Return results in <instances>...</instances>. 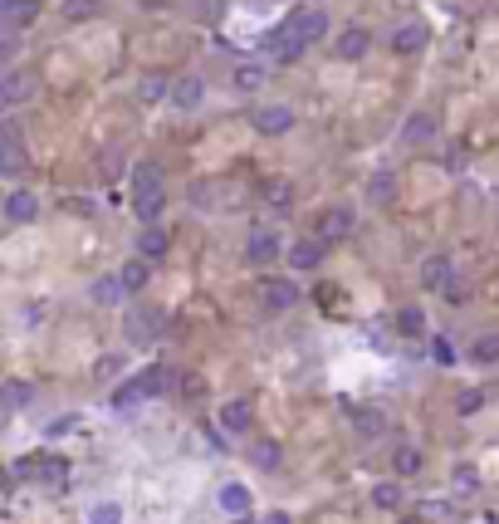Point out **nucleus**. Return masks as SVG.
I'll use <instances>...</instances> for the list:
<instances>
[{
  "mask_svg": "<svg viewBox=\"0 0 499 524\" xmlns=\"http://www.w3.org/2000/svg\"><path fill=\"white\" fill-rule=\"evenodd\" d=\"M162 206H166L162 167H157V162H142L138 172H132V211L142 216V226H157Z\"/></svg>",
  "mask_w": 499,
  "mask_h": 524,
  "instance_id": "obj_1",
  "label": "nucleus"
},
{
  "mask_svg": "<svg viewBox=\"0 0 499 524\" xmlns=\"http://www.w3.org/2000/svg\"><path fill=\"white\" fill-rule=\"evenodd\" d=\"M352 226H358V211H352L348 202H338V206H324V211H318V221H314V236L324 240V245H333V240L352 236Z\"/></svg>",
  "mask_w": 499,
  "mask_h": 524,
  "instance_id": "obj_2",
  "label": "nucleus"
},
{
  "mask_svg": "<svg viewBox=\"0 0 499 524\" xmlns=\"http://www.w3.org/2000/svg\"><path fill=\"white\" fill-rule=\"evenodd\" d=\"M289 30H294V39L299 45H318V39H328V10L324 5H304V10H294V15H289Z\"/></svg>",
  "mask_w": 499,
  "mask_h": 524,
  "instance_id": "obj_3",
  "label": "nucleus"
},
{
  "mask_svg": "<svg viewBox=\"0 0 499 524\" xmlns=\"http://www.w3.org/2000/svg\"><path fill=\"white\" fill-rule=\"evenodd\" d=\"M294 123L299 118H294V108H289V103H265V108L249 113V128H255L259 138H284Z\"/></svg>",
  "mask_w": 499,
  "mask_h": 524,
  "instance_id": "obj_4",
  "label": "nucleus"
},
{
  "mask_svg": "<svg viewBox=\"0 0 499 524\" xmlns=\"http://www.w3.org/2000/svg\"><path fill=\"white\" fill-rule=\"evenodd\" d=\"M25 167H30V152H25V142H20V128L5 123V128H0V176H20Z\"/></svg>",
  "mask_w": 499,
  "mask_h": 524,
  "instance_id": "obj_5",
  "label": "nucleus"
},
{
  "mask_svg": "<svg viewBox=\"0 0 499 524\" xmlns=\"http://www.w3.org/2000/svg\"><path fill=\"white\" fill-rule=\"evenodd\" d=\"M259 304H265L269 314H289V309L299 304V285H294V279L265 275V279H259Z\"/></svg>",
  "mask_w": 499,
  "mask_h": 524,
  "instance_id": "obj_6",
  "label": "nucleus"
},
{
  "mask_svg": "<svg viewBox=\"0 0 499 524\" xmlns=\"http://www.w3.org/2000/svg\"><path fill=\"white\" fill-rule=\"evenodd\" d=\"M166 329L162 309H132L128 314V343H138V348H148V343H157Z\"/></svg>",
  "mask_w": 499,
  "mask_h": 524,
  "instance_id": "obj_7",
  "label": "nucleus"
},
{
  "mask_svg": "<svg viewBox=\"0 0 499 524\" xmlns=\"http://www.w3.org/2000/svg\"><path fill=\"white\" fill-rule=\"evenodd\" d=\"M35 99V74H25V69H10L5 79H0V113L20 108V103Z\"/></svg>",
  "mask_w": 499,
  "mask_h": 524,
  "instance_id": "obj_8",
  "label": "nucleus"
},
{
  "mask_svg": "<svg viewBox=\"0 0 499 524\" xmlns=\"http://www.w3.org/2000/svg\"><path fill=\"white\" fill-rule=\"evenodd\" d=\"M249 426H255V402H249V397H225L221 402V432L245 436Z\"/></svg>",
  "mask_w": 499,
  "mask_h": 524,
  "instance_id": "obj_9",
  "label": "nucleus"
},
{
  "mask_svg": "<svg viewBox=\"0 0 499 524\" xmlns=\"http://www.w3.org/2000/svg\"><path fill=\"white\" fill-rule=\"evenodd\" d=\"M279 255H284L279 230H249V240H245V260L249 265H275Z\"/></svg>",
  "mask_w": 499,
  "mask_h": 524,
  "instance_id": "obj_10",
  "label": "nucleus"
},
{
  "mask_svg": "<svg viewBox=\"0 0 499 524\" xmlns=\"http://www.w3.org/2000/svg\"><path fill=\"white\" fill-rule=\"evenodd\" d=\"M172 108H182V113H191V108H201V99H206V83L201 74H182V79H172Z\"/></svg>",
  "mask_w": 499,
  "mask_h": 524,
  "instance_id": "obj_11",
  "label": "nucleus"
},
{
  "mask_svg": "<svg viewBox=\"0 0 499 524\" xmlns=\"http://www.w3.org/2000/svg\"><path fill=\"white\" fill-rule=\"evenodd\" d=\"M338 59H348V64H358V59H368V49H372V30H362V25H348L338 35Z\"/></svg>",
  "mask_w": 499,
  "mask_h": 524,
  "instance_id": "obj_12",
  "label": "nucleus"
},
{
  "mask_svg": "<svg viewBox=\"0 0 499 524\" xmlns=\"http://www.w3.org/2000/svg\"><path fill=\"white\" fill-rule=\"evenodd\" d=\"M35 216H39V196L35 192H25V186H20V192L5 196V221L10 226H30Z\"/></svg>",
  "mask_w": 499,
  "mask_h": 524,
  "instance_id": "obj_13",
  "label": "nucleus"
},
{
  "mask_svg": "<svg viewBox=\"0 0 499 524\" xmlns=\"http://www.w3.org/2000/svg\"><path fill=\"white\" fill-rule=\"evenodd\" d=\"M451 279H455L451 255H426L421 260V289H445Z\"/></svg>",
  "mask_w": 499,
  "mask_h": 524,
  "instance_id": "obj_14",
  "label": "nucleus"
},
{
  "mask_svg": "<svg viewBox=\"0 0 499 524\" xmlns=\"http://www.w3.org/2000/svg\"><path fill=\"white\" fill-rule=\"evenodd\" d=\"M324 260H328V245H324V240H299V245H289V265H294V270H318V265H324Z\"/></svg>",
  "mask_w": 499,
  "mask_h": 524,
  "instance_id": "obj_15",
  "label": "nucleus"
},
{
  "mask_svg": "<svg viewBox=\"0 0 499 524\" xmlns=\"http://www.w3.org/2000/svg\"><path fill=\"white\" fill-rule=\"evenodd\" d=\"M30 402H35V387H30L25 377H10V382L0 387V407H5V412H25Z\"/></svg>",
  "mask_w": 499,
  "mask_h": 524,
  "instance_id": "obj_16",
  "label": "nucleus"
},
{
  "mask_svg": "<svg viewBox=\"0 0 499 524\" xmlns=\"http://www.w3.org/2000/svg\"><path fill=\"white\" fill-rule=\"evenodd\" d=\"M216 500H221V510H225V515H235V520L255 510V495H249L245 485H235V480H231V485H221V495H216Z\"/></svg>",
  "mask_w": 499,
  "mask_h": 524,
  "instance_id": "obj_17",
  "label": "nucleus"
},
{
  "mask_svg": "<svg viewBox=\"0 0 499 524\" xmlns=\"http://www.w3.org/2000/svg\"><path fill=\"white\" fill-rule=\"evenodd\" d=\"M166 250H172V236H166L162 226H142V236H138V255H142V260H162Z\"/></svg>",
  "mask_w": 499,
  "mask_h": 524,
  "instance_id": "obj_18",
  "label": "nucleus"
},
{
  "mask_svg": "<svg viewBox=\"0 0 499 524\" xmlns=\"http://www.w3.org/2000/svg\"><path fill=\"white\" fill-rule=\"evenodd\" d=\"M0 15H5L10 30H25V25H35L39 5H35V0H0Z\"/></svg>",
  "mask_w": 499,
  "mask_h": 524,
  "instance_id": "obj_19",
  "label": "nucleus"
},
{
  "mask_svg": "<svg viewBox=\"0 0 499 524\" xmlns=\"http://www.w3.org/2000/svg\"><path fill=\"white\" fill-rule=\"evenodd\" d=\"M166 387H172V373H166V368H148L142 377H132V392H138V402H142V397H162Z\"/></svg>",
  "mask_w": 499,
  "mask_h": 524,
  "instance_id": "obj_20",
  "label": "nucleus"
},
{
  "mask_svg": "<svg viewBox=\"0 0 499 524\" xmlns=\"http://www.w3.org/2000/svg\"><path fill=\"white\" fill-rule=\"evenodd\" d=\"M166 93H172V79H166L162 69H152V74L138 79V103H162Z\"/></svg>",
  "mask_w": 499,
  "mask_h": 524,
  "instance_id": "obj_21",
  "label": "nucleus"
},
{
  "mask_svg": "<svg viewBox=\"0 0 499 524\" xmlns=\"http://www.w3.org/2000/svg\"><path fill=\"white\" fill-rule=\"evenodd\" d=\"M265 202L275 206V211H294V182H289V176H269L265 182Z\"/></svg>",
  "mask_w": 499,
  "mask_h": 524,
  "instance_id": "obj_22",
  "label": "nucleus"
},
{
  "mask_svg": "<svg viewBox=\"0 0 499 524\" xmlns=\"http://www.w3.org/2000/svg\"><path fill=\"white\" fill-rule=\"evenodd\" d=\"M299 49H304V45H299V39H294V30H289V25L269 35V55H275L279 64H294V59H299Z\"/></svg>",
  "mask_w": 499,
  "mask_h": 524,
  "instance_id": "obj_23",
  "label": "nucleus"
},
{
  "mask_svg": "<svg viewBox=\"0 0 499 524\" xmlns=\"http://www.w3.org/2000/svg\"><path fill=\"white\" fill-rule=\"evenodd\" d=\"M382 426H387L382 407H352V432L358 436H382Z\"/></svg>",
  "mask_w": 499,
  "mask_h": 524,
  "instance_id": "obj_24",
  "label": "nucleus"
},
{
  "mask_svg": "<svg viewBox=\"0 0 499 524\" xmlns=\"http://www.w3.org/2000/svg\"><path fill=\"white\" fill-rule=\"evenodd\" d=\"M231 83L241 93H259L269 83V74H265V64H235V74H231Z\"/></svg>",
  "mask_w": 499,
  "mask_h": 524,
  "instance_id": "obj_25",
  "label": "nucleus"
},
{
  "mask_svg": "<svg viewBox=\"0 0 499 524\" xmlns=\"http://www.w3.org/2000/svg\"><path fill=\"white\" fill-rule=\"evenodd\" d=\"M421 45H426V25H402L397 35H392V49H397V55H421Z\"/></svg>",
  "mask_w": 499,
  "mask_h": 524,
  "instance_id": "obj_26",
  "label": "nucleus"
},
{
  "mask_svg": "<svg viewBox=\"0 0 499 524\" xmlns=\"http://www.w3.org/2000/svg\"><path fill=\"white\" fill-rule=\"evenodd\" d=\"M89 295H93V304H108V309H113V304H123V295H128V289H123L118 275H103V279H93Z\"/></svg>",
  "mask_w": 499,
  "mask_h": 524,
  "instance_id": "obj_27",
  "label": "nucleus"
},
{
  "mask_svg": "<svg viewBox=\"0 0 499 524\" xmlns=\"http://www.w3.org/2000/svg\"><path fill=\"white\" fill-rule=\"evenodd\" d=\"M392 196H397V176H392V172H372V176H368V202L387 206Z\"/></svg>",
  "mask_w": 499,
  "mask_h": 524,
  "instance_id": "obj_28",
  "label": "nucleus"
},
{
  "mask_svg": "<svg viewBox=\"0 0 499 524\" xmlns=\"http://www.w3.org/2000/svg\"><path fill=\"white\" fill-rule=\"evenodd\" d=\"M118 279H123V289H128V295H138V289L148 285V260H142V255H132L128 265L118 270Z\"/></svg>",
  "mask_w": 499,
  "mask_h": 524,
  "instance_id": "obj_29",
  "label": "nucleus"
},
{
  "mask_svg": "<svg viewBox=\"0 0 499 524\" xmlns=\"http://www.w3.org/2000/svg\"><path fill=\"white\" fill-rule=\"evenodd\" d=\"M397 333H402V339H421V333H426V314L416 309V304L397 309Z\"/></svg>",
  "mask_w": 499,
  "mask_h": 524,
  "instance_id": "obj_30",
  "label": "nucleus"
},
{
  "mask_svg": "<svg viewBox=\"0 0 499 524\" xmlns=\"http://www.w3.org/2000/svg\"><path fill=\"white\" fill-rule=\"evenodd\" d=\"M421 466H426V456L416 446H397V456H392V470H397V476H421Z\"/></svg>",
  "mask_w": 499,
  "mask_h": 524,
  "instance_id": "obj_31",
  "label": "nucleus"
},
{
  "mask_svg": "<svg viewBox=\"0 0 499 524\" xmlns=\"http://www.w3.org/2000/svg\"><path fill=\"white\" fill-rule=\"evenodd\" d=\"M465 358H470V363H499V333H480Z\"/></svg>",
  "mask_w": 499,
  "mask_h": 524,
  "instance_id": "obj_32",
  "label": "nucleus"
},
{
  "mask_svg": "<svg viewBox=\"0 0 499 524\" xmlns=\"http://www.w3.org/2000/svg\"><path fill=\"white\" fill-rule=\"evenodd\" d=\"M402 500H407V495H402L397 480H382V485H372V505H377V510H402Z\"/></svg>",
  "mask_w": 499,
  "mask_h": 524,
  "instance_id": "obj_33",
  "label": "nucleus"
},
{
  "mask_svg": "<svg viewBox=\"0 0 499 524\" xmlns=\"http://www.w3.org/2000/svg\"><path fill=\"white\" fill-rule=\"evenodd\" d=\"M89 524H123V505H118V500H93V505H89Z\"/></svg>",
  "mask_w": 499,
  "mask_h": 524,
  "instance_id": "obj_34",
  "label": "nucleus"
},
{
  "mask_svg": "<svg viewBox=\"0 0 499 524\" xmlns=\"http://www.w3.org/2000/svg\"><path fill=\"white\" fill-rule=\"evenodd\" d=\"M249 460H255L259 470H279V460H284V451H279L275 442H255V451H249Z\"/></svg>",
  "mask_w": 499,
  "mask_h": 524,
  "instance_id": "obj_35",
  "label": "nucleus"
},
{
  "mask_svg": "<svg viewBox=\"0 0 499 524\" xmlns=\"http://www.w3.org/2000/svg\"><path fill=\"white\" fill-rule=\"evenodd\" d=\"M451 485L461 490V495H475V490H480V470H475V466H455L451 470Z\"/></svg>",
  "mask_w": 499,
  "mask_h": 524,
  "instance_id": "obj_36",
  "label": "nucleus"
},
{
  "mask_svg": "<svg viewBox=\"0 0 499 524\" xmlns=\"http://www.w3.org/2000/svg\"><path fill=\"white\" fill-rule=\"evenodd\" d=\"M103 5L98 0H64V20H98Z\"/></svg>",
  "mask_w": 499,
  "mask_h": 524,
  "instance_id": "obj_37",
  "label": "nucleus"
},
{
  "mask_svg": "<svg viewBox=\"0 0 499 524\" xmlns=\"http://www.w3.org/2000/svg\"><path fill=\"white\" fill-rule=\"evenodd\" d=\"M480 407H485V392H480V387H465V392L455 397V412H461V417H475Z\"/></svg>",
  "mask_w": 499,
  "mask_h": 524,
  "instance_id": "obj_38",
  "label": "nucleus"
},
{
  "mask_svg": "<svg viewBox=\"0 0 499 524\" xmlns=\"http://www.w3.org/2000/svg\"><path fill=\"white\" fill-rule=\"evenodd\" d=\"M191 196H196V206H201V211H211V206H221V202H216V196H221V182H196Z\"/></svg>",
  "mask_w": 499,
  "mask_h": 524,
  "instance_id": "obj_39",
  "label": "nucleus"
},
{
  "mask_svg": "<svg viewBox=\"0 0 499 524\" xmlns=\"http://www.w3.org/2000/svg\"><path fill=\"white\" fill-rule=\"evenodd\" d=\"M20 55V30H0V64H10V59H15Z\"/></svg>",
  "mask_w": 499,
  "mask_h": 524,
  "instance_id": "obj_40",
  "label": "nucleus"
},
{
  "mask_svg": "<svg viewBox=\"0 0 499 524\" xmlns=\"http://www.w3.org/2000/svg\"><path fill=\"white\" fill-rule=\"evenodd\" d=\"M118 373H123V353H108V358L93 368V377H98V382H108V377H118Z\"/></svg>",
  "mask_w": 499,
  "mask_h": 524,
  "instance_id": "obj_41",
  "label": "nucleus"
},
{
  "mask_svg": "<svg viewBox=\"0 0 499 524\" xmlns=\"http://www.w3.org/2000/svg\"><path fill=\"white\" fill-rule=\"evenodd\" d=\"M431 353H436V363H445V368H451V363H461V358H455V343L451 339H431Z\"/></svg>",
  "mask_w": 499,
  "mask_h": 524,
  "instance_id": "obj_42",
  "label": "nucleus"
},
{
  "mask_svg": "<svg viewBox=\"0 0 499 524\" xmlns=\"http://www.w3.org/2000/svg\"><path fill=\"white\" fill-rule=\"evenodd\" d=\"M421 138H431V118H426V113H416L411 128H407V142H421Z\"/></svg>",
  "mask_w": 499,
  "mask_h": 524,
  "instance_id": "obj_43",
  "label": "nucleus"
},
{
  "mask_svg": "<svg viewBox=\"0 0 499 524\" xmlns=\"http://www.w3.org/2000/svg\"><path fill=\"white\" fill-rule=\"evenodd\" d=\"M421 515H431V520H445V515H451V505H445V500H421Z\"/></svg>",
  "mask_w": 499,
  "mask_h": 524,
  "instance_id": "obj_44",
  "label": "nucleus"
},
{
  "mask_svg": "<svg viewBox=\"0 0 499 524\" xmlns=\"http://www.w3.org/2000/svg\"><path fill=\"white\" fill-rule=\"evenodd\" d=\"M74 426H79V417H59V422L49 426V436H64V432H74Z\"/></svg>",
  "mask_w": 499,
  "mask_h": 524,
  "instance_id": "obj_45",
  "label": "nucleus"
},
{
  "mask_svg": "<svg viewBox=\"0 0 499 524\" xmlns=\"http://www.w3.org/2000/svg\"><path fill=\"white\" fill-rule=\"evenodd\" d=\"M441 295H445V299H451V304H461V299H465V285H455V279H451V285H445V289H441Z\"/></svg>",
  "mask_w": 499,
  "mask_h": 524,
  "instance_id": "obj_46",
  "label": "nucleus"
},
{
  "mask_svg": "<svg viewBox=\"0 0 499 524\" xmlns=\"http://www.w3.org/2000/svg\"><path fill=\"white\" fill-rule=\"evenodd\" d=\"M259 524H294V520H289V515H284V510H269V515H265V520H259Z\"/></svg>",
  "mask_w": 499,
  "mask_h": 524,
  "instance_id": "obj_47",
  "label": "nucleus"
},
{
  "mask_svg": "<svg viewBox=\"0 0 499 524\" xmlns=\"http://www.w3.org/2000/svg\"><path fill=\"white\" fill-rule=\"evenodd\" d=\"M231 524H259V520H249V515H241V520H231Z\"/></svg>",
  "mask_w": 499,
  "mask_h": 524,
  "instance_id": "obj_48",
  "label": "nucleus"
}]
</instances>
